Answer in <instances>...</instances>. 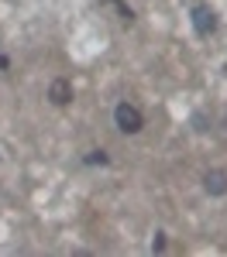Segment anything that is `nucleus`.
I'll use <instances>...</instances> for the list:
<instances>
[{"instance_id": "f257e3e1", "label": "nucleus", "mask_w": 227, "mask_h": 257, "mask_svg": "<svg viewBox=\"0 0 227 257\" xmlns=\"http://www.w3.org/2000/svg\"><path fill=\"white\" fill-rule=\"evenodd\" d=\"M114 123H117L121 134H138V131L144 127V117H141V110H138L134 103L121 99V103L114 106Z\"/></svg>"}, {"instance_id": "423d86ee", "label": "nucleus", "mask_w": 227, "mask_h": 257, "mask_svg": "<svg viewBox=\"0 0 227 257\" xmlns=\"http://www.w3.org/2000/svg\"><path fill=\"white\" fill-rule=\"evenodd\" d=\"M165 247H169V240H165V233H162V230H159V233L152 237V254H162Z\"/></svg>"}, {"instance_id": "7ed1b4c3", "label": "nucleus", "mask_w": 227, "mask_h": 257, "mask_svg": "<svg viewBox=\"0 0 227 257\" xmlns=\"http://www.w3.org/2000/svg\"><path fill=\"white\" fill-rule=\"evenodd\" d=\"M48 99H52L55 106H69V103H72V82L69 79H52V86H48Z\"/></svg>"}, {"instance_id": "39448f33", "label": "nucleus", "mask_w": 227, "mask_h": 257, "mask_svg": "<svg viewBox=\"0 0 227 257\" xmlns=\"http://www.w3.org/2000/svg\"><path fill=\"white\" fill-rule=\"evenodd\" d=\"M83 165H90V168H107V165H110V155H107L103 148H93V151L83 155Z\"/></svg>"}, {"instance_id": "6e6552de", "label": "nucleus", "mask_w": 227, "mask_h": 257, "mask_svg": "<svg viewBox=\"0 0 227 257\" xmlns=\"http://www.w3.org/2000/svg\"><path fill=\"white\" fill-rule=\"evenodd\" d=\"M7 69H11V59H7V55L0 52V72H7Z\"/></svg>"}, {"instance_id": "20e7f679", "label": "nucleus", "mask_w": 227, "mask_h": 257, "mask_svg": "<svg viewBox=\"0 0 227 257\" xmlns=\"http://www.w3.org/2000/svg\"><path fill=\"white\" fill-rule=\"evenodd\" d=\"M203 192L206 196H227V172H206L203 175Z\"/></svg>"}, {"instance_id": "0eeeda50", "label": "nucleus", "mask_w": 227, "mask_h": 257, "mask_svg": "<svg viewBox=\"0 0 227 257\" xmlns=\"http://www.w3.org/2000/svg\"><path fill=\"white\" fill-rule=\"evenodd\" d=\"M193 127H196V131H206V117H203V113L193 117Z\"/></svg>"}, {"instance_id": "f03ea898", "label": "nucleus", "mask_w": 227, "mask_h": 257, "mask_svg": "<svg viewBox=\"0 0 227 257\" xmlns=\"http://www.w3.org/2000/svg\"><path fill=\"white\" fill-rule=\"evenodd\" d=\"M189 21H193V31H196L200 38H210V35L220 28L217 11H213V7H206V4H196V7L189 11Z\"/></svg>"}]
</instances>
